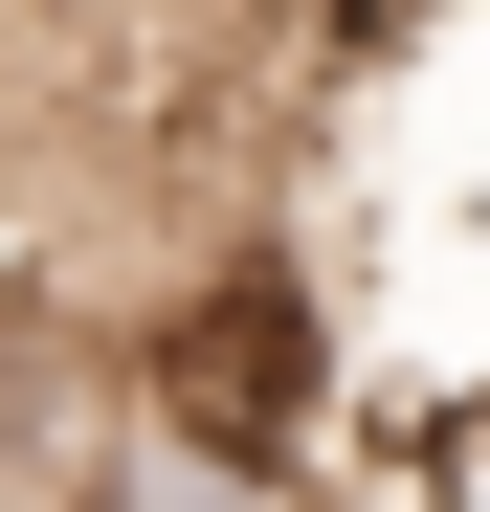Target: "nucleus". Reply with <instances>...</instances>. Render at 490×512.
I'll return each mask as SVG.
<instances>
[{
    "instance_id": "nucleus-1",
    "label": "nucleus",
    "mask_w": 490,
    "mask_h": 512,
    "mask_svg": "<svg viewBox=\"0 0 490 512\" xmlns=\"http://www.w3.org/2000/svg\"><path fill=\"white\" fill-rule=\"evenodd\" d=\"M134 401H179L201 446H245V468H312L335 401H357V334H335V290H312V245L290 223L179 245V290L134 312Z\"/></svg>"
},
{
    "instance_id": "nucleus-2",
    "label": "nucleus",
    "mask_w": 490,
    "mask_h": 512,
    "mask_svg": "<svg viewBox=\"0 0 490 512\" xmlns=\"http://www.w3.org/2000/svg\"><path fill=\"white\" fill-rule=\"evenodd\" d=\"M45 512H335V490L201 446L179 401H134V357H90V379H67V423H45Z\"/></svg>"
},
{
    "instance_id": "nucleus-3",
    "label": "nucleus",
    "mask_w": 490,
    "mask_h": 512,
    "mask_svg": "<svg viewBox=\"0 0 490 512\" xmlns=\"http://www.w3.org/2000/svg\"><path fill=\"white\" fill-rule=\"evenodd\" d=\"M424 468H446V512H490V401H446V423H424Z\"/></svg>"
}]
</instances>
